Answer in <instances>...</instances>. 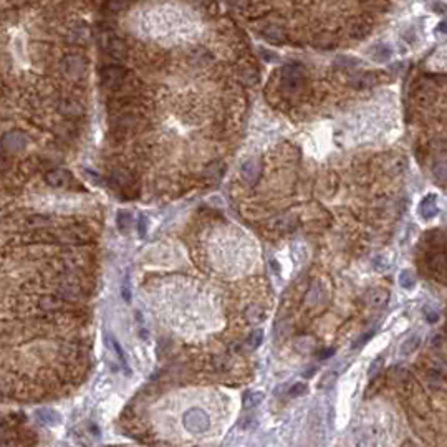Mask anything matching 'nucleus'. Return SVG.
Instances as JSON below:
<instances>
[{
	"label": "nucleus",
	"mask_w": 447,
	"mask_h": 447,
	"mask_svg": "<svg viewBox=\"0 0 447 447\" xmlns=\"http://www.w3.org/2000/svg\"><path fill=\"white\" fill-rule=\"evenodd\" d=\"M182 426L191 434H202L209 427V416L199 407H192L182 416Z\"/></svg>",
	"instance_id": "1"
},
{
	"label": "nucleus",
	"mask_w": 447,
	"mask_h": 447,
	"mask_svg": "<svg viewBox=\"0 0 447 447\" xmlns=\"http://www.w3.org/2000/svg\"><path fill=\"white\" fill-rule=\"evenodd\" d=\"M283 76H281V85L286 91H298L305 81V71L298 65H288L283 68Z\"/></svg>",
	"instance_id": "2"
},
{
	"label": "nucleus",
	"mask_w": 447,
	"mask_h": 447,
	"mask_svg": "<svg viewBox=\"0 0 447 447\" xmlns=\"http://www.w3.org/2000/svg\"><path fill=\"white\" fill-rule=\"evenodd\" d=\"M58 244H70V245H81L90 240V232L83 227H66L57 230Z\"/></svg>",
	"instance_id": "3"
},
{
	"label": "nucleus",
	"mask_w": 447,
	"mask_h": 447,
	"mask_svg": "<svg viewBox=\"0 0 447 447\" xmlns=\"http://www.w3.org/2000/svg\"><path fill=\"white\" fill-rule=\"evenodd\" d=\"M86 62L80 55H68L63 58V70L70 78H80L85 73Z\"/></svg>",
	"instance_id": "4"
},
{
	"label": "nucleus",
	"mask_w": 447,
	"mask_h": 447,
	"mask_svg": "<svg viewBox=\"0 0 447 447\" xmlns=\"http://www.w3.org/2000/svg\"><path fill=\"white\" fill-rule=\"evenodd\" d=\"M37 307L40 308L43 313H58V312L65 310L66 300L60 298L58 295H43L38 298Z\"/></svg>",
	"instance_id": "5"
},
{
	"label": "nucleus",
	"mask_w": 447,
	"mask_h": 447,
	"mask_svg": "<svg viewBox=\"0 0 447 447\" xmlns=\"http://www.w3.org/2000/svg\"><path fill=\"white\" fill-rule=\"evenodd\" d=\"M126 75V71L121 68V66H104V68L101 70V81L104 86L108 88H116L119 86V83L123 81Z\"/></svg>",
	"instance_id": "6"
},
{
	"label": "nucleus",
	"mask_w": 447,
	"mask_h": 447,
	"mask_svg": "<svg viewBox=\"0 0 447 447\" xmlns=\"http://www.w3.org/2000/svg\"><path fill=\"white\" fill-rule=\"evenodd\" d=\"M240 174L245 182H248V184H255L258 181V176H260V163H258L257 159H248V161L242 164Z\"/></svg>",
	"instance_id": "7"
},
{
	"label": "nucleus",
	"mask_w": 447,
	"mask_h": 447,
	"mask_svg": "<svg viewBox=\"0 0 447 447\" xmlns=\"http://www.w3.org/2000/svg\"><path fill=\"white\" fill-rule=\"evenodd\" d=\"M60 113H62L65 118H70V119H75V118H80V116H83V108L81 104L78 101H75V99L71 98H63L62 101H60Z\"/></svg>",
	"instance_id": "8"
},
{
	"label": "nucleus",
	"mask_w": 447,
	"mask_h": 447,
	"mask_svg": "<svg viewBox=\"0 0 447 447\" xmlns=\"http://www.w3.org/2000/svg\"><path fill=\"white\" fill-rule=\"evenodd\" d=\"M4 149L9 151H19L25 144V136L19 131H10L7 134H4Z\"/></svg>",
	"instance_id": "9"
},
{
	"label": "nucleus",
	"mask_w": 447,
	"mask_h": 447,
	"mask_svg": "<svg viewBox=\"0 0 447 447\" xmlns=\"http://www.w3.org/2000/svg\"><path fill=\"white\" fill-rule=\"evenodd\" d=\"M109 182H111V186L116 187V189H129V187L132 186V178L124 173V171H111V174H109Z\"/></svg>",
	"instance_id": "10"
},
{
	"label": "nucleus",
	"mask_w": 447,
	"mask_h": 447,
	"mask_svg": "<svg viewBox=\"0 0 447 447\" xmlns=\"http://www.w3.org/2000/svg\"><path fill=\"white\" fill-rule=\"evenodd\" d=\"M45 181L48 186L52 187H60V186H65L70 182V174L66 173V171L63 169H53L50 171V173L45 174Z\"/></svg>",
	"instance_id": "11"
},
{
	"label": "nucleus",
	"mask_w": 447,
	"mask_h": 447,
	"mask_svg": "<svg viewBox=\"0 0 447 447\" xmlns=\"http://www.w3.org/2000/svg\"><path fill=\"white\" fill-rule=\"evenodd\" d=\"M104 48H106L111 55H116V57H123V55L126 53L124 42L119 40V38L114 37V35H106V37H104Z\"/></svg>",
	"instance_id": "12"
},
{
	"label": "nucleus",
	"mask_w": 447,
	"mask_h": 447,
	"mask_svg": "<svg viewBox=\"0 0 447 447\" xmlns=\"http://www.w3.org/2000/svg\"><path fill=\"white\" fill-rule=\"evenodd\" d=\"M369 55H371V58L374 60V62L384 63L391 58L393 52H391V48L388 45H384V43H376L374 47L369 48Z\"/></svg>",
	"instance_id": "13"
},
{
	"label": "nucleus",
	"mask_w": 447,
	"mask_h": 447,
	"mask_svg": "<svg viewBox=\"0 0 447 447\" xmlns=\"http://www.w3.org/2000/svg\"><path fill=\"white\" fill-rule=\"evenodd\" d=\"M419 212L424 219H432L437 214V199H435V196H427L421 202V207H419Z\"/></svg>",
	"instance_id": "14"
},
{
	"label": "nucleus",
	"mask_w": 447,
	"mask_h": 447,
	"mask_svg": "<svg viewBox=\"0 0 447 447\" xmlns=\"http://www.w3.org/2000/svg\"><path fill=\"white\" fill-rule=\"evenodd\" d=\"M245 318L248 323L252 325H257L265 320V310L260 307V305H250L245 310Z\"/></svg>",
	"instance_id": "15"
},
{
	"label": "nucleus",
	"mask_w": 447,
	"mask_h": 447,
	"mask_svg": "<svg viewBox=\"0 0 447 447\" xmlns=\"http://www.w3.org/2000/svg\"><path fill=\"white\" fill-rule=\"evenodd\" d=\"M262 401H263V393H262V391H248V393L244 394L242 404H244L245 409H253V407H257Z\"/></svg>",
	"instance_id": "16"
},
{
	"label": "nucleus",
	"mask_w": 447,
	"mask_h": 447,
	"mask_svg": "<svg viewBox=\"0 0 447 447\" xmlns=\"http://www.w3.org/2000/svg\"><path fill=\"white\" fill-rule=\"evenodd\" d=\"M37 417H38V421L42 424H45V426H57L60 422V416L52 409H40L37 412Z\"/></svg>",
	"instance_id": "17"
},
{
	"label": "nucleus",
	"mask_w": 447,
	"mask_h": 447,
	"mask_svg": "<svg viewBox=\"0 0 447 447\" xmlns=\"http://www.w3.org/2000/svg\"><path fill=\"white\" fill-rule=\"evenodd\" d=\"M371 30H373L371 24H368V22H361V24H356L355 27H353L350 35H351V38H355V40H363V38H366L369 33H371Z\"/></svg>",
	"instance_id": "18"
},
{
	"label": "nucleus",
	"mask_w": 447,
	"mask_h": 447,
	"mask_svg": "<svg viewBox=\"0 0 447 447\" xmlns=\"http://www.w3.org/2000/svg\"><path fill=\"white\" fill-rule=\"evenodd\" d=\"M262 33L265 38H268L270 42H275V43H281L285 38V32L277 25H268L267 29L262 30Z\"/></svg>",
	"instance_id": "19"
},
{
	"label": "nucleus",
	"mask_w": 447,
	"mask_h": 447,
	"mask_svg": "<svg viewBox=\"0 0 447 447\" xmlns=\"http://www.w3.org/2000/svg\"><path fill=\"white\" fill-rule=\"evenodd\" d=\"M376 73H361V75H358V76H355V78H353V86H356V88H366V86H373L374 83L378 81V78H376Z\"/></svg>",
	"instance_id": "20"
},
{
	"label": "nucleus",
	"mask_w": 447,
	"mask_h": 447,
	"mask_svg": "<svg viewBox=\"0 0 447 447\" xmlns=\"http://www.w3.org/2000/svg\"><path fill=\"white\" fill-rule=\"evenodd\" d=\"M262 340H263V330H253L250 333V336H248L247 341H245L247 351H253L255 348L260 346Z\"/></svg>",
	"instance_id": "21"
},
{
	"label": "nucleus",
	"mask_w": 447,
	"mask_h": 447,
	"mask_svg": "<svg viewBox=\"0 0 447 447\" xmlns=\"http://www.w3.org/2000/svg\"><path fill=\"white\" fill-rule=\"evenodd\" d=\"M296 225V217H293V215H286V217H281V219H277L273 222V227L278 229V230H291Z\"/></svg>",
	"instance_id": "22"
},
{
	"label": "nucleus",
	"mask_w": 447,
	"mask_h": 447,
	"mask_svg": "<svg viewBox=\"0 0 447 447\" xmlns=\"http://www.w3.org/2000/svg\"><path fill=\"white\" fill-rule=\"evenodd\" d=\"M116 222H118V229L121 232L129 230V225L132 222V215L128 211H119L118 215H116Z\"/></svg>",
	"instance_id": "23"
},
{
	"label": "nucleus",
	"mask_w": 447,
	"mask_h": 447,
	"mask_svg": "<svg viewBox=\"0 0 447 447\" xmlns=\"http://www.w3.org/2000/svg\"><path fill=\"white\" fill-rule=\"evenodd\" d=\"M432 173H434V176H435V179H439V181L445 182V181H447V163H444V161L435 163V164H434Z\"/></svg>",
	"instance_id": "24"
},
{
	"label": "nucleus",
	"mask_w": 447,
	"mask_h": 447,
	"mask_svg": "<svg viewBox=\"0 0 447 447\" xmlns=\"http://www.w3.org/2000/svg\"><path fill=\"white\" fill-rule=\"evenodd\" d=\"M335 63L338 66H341V68H355V66H358L361 62L358 58H353V57H340V58H336Z\"/></svg>",
	"instance_id": "25"
},
{
	"label": "nucleus",
	"mask_w": 447,
	"mask_h": 447,
	"mask_svg": "<svg viewBox=\"0 0 447 447\" xmlns=\"http://www.w3.org/2000/svg\"><path fill=\"white\" fill-rule=\"evenodd\" d=\"M109 343H111V348H113V350L116 351V355H118V360H119V361H121V364H123V366H124L126 371H128V369H129V368H128V363H126L124 353H123V350H121L119 343H118V341H116V340H111V341H109Z\"/></svg>",
	"instance_id": "26"
},
{
	"label": "nucleus",
	"mask_w": 447,
	"mask_h": 447,
	"mask_svg": "<svg viewBox=\"0 0 447 447\" xmlns=\"http://www.w3.org/2000/svg\"><path fill=\"white\" fill-rule=\"evenodd\" d=\"M305 391H307V384H305V383H295V384L290 388V391H288V396H290V397L302 396L303 393H305Z\"/></svg>",
	"instance_id": "27"
},
{
	"label": "nucleus",
	"mask_w": 447,
	"mask_h": 447,
	"mask_svg": "<svg viewBox=\"0 0 447 447\" xmlns=\"http://www.w3.org/2000/svg\"><path fill=\"white\" fill-rule=\"evenodd\" d=\"M137 232H139L141 237L146 235V232H147V219H146V215H139V219H137Z\"/></svg>",
	"instance_id": "28"
},
{
	"label": "nucleus",
	"mask_w": 447,
	"mask_h": 447,
	"mask_svg": "<svg viewBox=\"0 0 447 447\" xmlns=\"http://www.w3.org/2000/svg\"><path fill=\"white\" fill-rule=\"evenodd\" d=\"M212 363H214L215 369H225V368H227V358H225V356H214Z\"/></svg>",
	"instance_id": "29"
},
{
	"label": "nucleus",
	"mask_w": 447,
	"mask_h": 447,
	"mask_svg": "<svg viewBox=\"0 0 447 447\" xmlns=\"http://www.w3.org/2000/svg\"><path fill=\"white\" fill-rule=\"evenodd\" d=\"M121 293H123V298L126 302L131 300V291H129V280L124 278L123 280V286H121Z\"/></svg>",
	"instance_id": "30"
},
{
	"label": "nucleus",
	"mask_w": 447,
	"mask_h": 447,
	"mask_svg": "<svg viewBox=\"0 0 447 447\" xmlns=\"http://www.w3.org/2000/svg\"><path fill=\"white\" fill-rule=\"evenodd\" d=\"M207 176H215V178L222 176V171H220V164H212L211 168L207 169Z\"/></svg>",
	"instance_id": "31"
},
{
	"label": "nucleus",
	"mask_w": 447,
	"mask_h": 447,
	"mask_svg": "<svg viewBox=\"0 0 447 447\" xmlns=\"http://www.w3.org/2000/svg\"><path fill=\"white\" fill-rule=\"evenodd\" d=\"M432 9H434V10H437V14H447V5H445V4L434 2V4H432Z\"/></svg>",
	"instance_id": "32"
},
{
	"label": "nucleus",
	"mask_w": 447,
	"mask_h": 447,
	"mask_svg": "<svg viewBox=\"0 0 447 447\" xmlns=\"http://www.w3.org/2000/svg\"><path fill=\"white\" fill-rule=\"evenodd\" d=\"M262 53H263V57H265V58L270 60V62H273V60H278L277 57H275V55H268V53H267V50H262Z\"/></svg>",
	"instance_id": "33"
},
{
	"label": "nucleus",
	"mask_w": 447,
	"mask_h": 447,
	"mask_svg": "<svg viewBox=\"0 0 447 447\" xmlns=\"http://www.w3.org/2000/svg\"><path fill=\"white\" fill-rule=\"evenodd\" d=\"M439 32H440V33H445V35H447V20L442 22V24L439 25Z\"/></svg>",
	"instance_id": "34"
},
{
	"label": "nucleus",
	"mask_w": 447,
	"mask_h": 447,
	"mask_svg": "<svg viewBox=\"0 0 447 447\" xmlns=\"http://www.w3.org/2000/svg\"><path fill=\"white\" fill-rule=\"evenodd\" d=\"M2 447H17V445L12 442V440H9V442H7V439L2 437Z\"/></svg>",
	"instance_id": "35"
},
{
	"label": "nucleus",
	"mask_w": 447,
	"mask_h": 447,
	"mask_svg": "<svg viewBox=\"0 0 447 447\" xmlns=\"http://www.w3.org/2000/svg\"><path fill=\"white\" fill-rule=\"evenodd\" d=\"M331 353H333V350H327V351H322V355H320V358H322V360H325V358H328Z\"/></svg>",
	"instance_id": "36"
}]
</instances>
